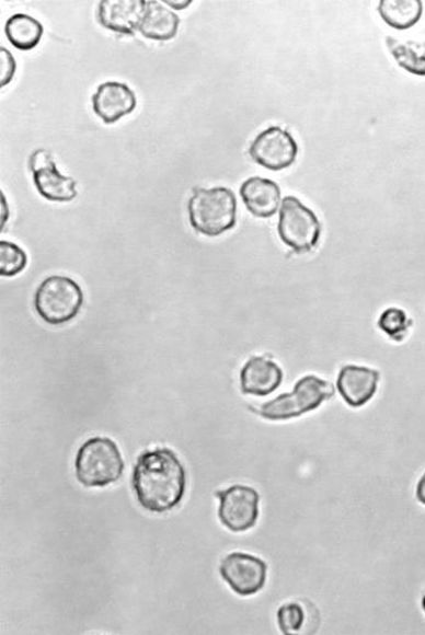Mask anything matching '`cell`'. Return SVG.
<instances>
[{
	"label": "cell",
	"mask_w": 425,
	"mask_h": 635,
	"mask_svg": "<svg viewBox=\"0 0 425 635\" xmlns=\"http://www.w3.org/2000/svg\"><path fill=\"white\" fill-rule=\"evenodd\" d=\"M35 310L50 325L66 324L77 318L83 304V292L77 281L51 275L38 286Z\"/></svg>",
	"instance_id": "5"
},
{
	"label": "cell",
	"mask_w": 425,
	"mask_h": 635,
	"mask_svg": "<svg viewBox=\"0 0 425 635\" xmlns=\"http://www.w3.org/2000/svg\"><path fill=\"white\" fill-rule=\"evenodd\" d=\"M305 623V611L300 603H285L278 610L279 628L285 635H290L301 631Z\"/></svg>",
	"instance_id": "22"
},
{
	"label": "cell",
	"mask_w": 425,
	"mask_h": 635,
	"mask_svg": "<svg viewBox=\"0 0 425 635\" xmlns=\"http://www.w3.org/2000/svg\"><path fill=\"white\" fill-rule=\"evenodd\" d=\"M378 12L390 27L407 30L421 20L423 3L420 0H381Z\"/></svg>",
	"instance_id": "18"
},
{
	"label": "cell",
	"mask_w": 425,
	"mask_h": 635,
	"mask_svg": "<svg viewBox=\"0 0 425 635\" xmlns=\"http://www.w3.org/2000/svg\"><path fill=\"white\" fill-rule=\"evenodd\" d=\"M93 112L106 125L119 122L136 109L135 92L126 83L108 81L100 84L92 97Z\"/></svg>",
	"instance_id": "11"
},
{
	"label": "cell",
	"mask_w": 425,
	"mask_h": 635,
	"mask_svg": "<svg viewBox=\"0 0 425 635\" xmlns=\"http://www.w3.org/2000/svg\"><path fill=\"white\" fill-rule=\"evenodd\" d=\"M30 166L34 174V183L38 194L50 203H71L78 196L77 182L72 177L58 172L50 153L46 150L36 151L31 155Z\"/></svg>",
	"instance_id": "10"
},
{
	"label": "cell",
	"mask_w": 425,
	"mask_h": 635,
	"mask_svg": "<svg viewBox=\"0 0 425 635\" xmlns=\"http://www.w3.org/2000/svg\"><path fill=\"white\" fill-rule=\"evenodd\" d=\"M124 470L125 463L118 444L110 438H91L78 451L77 478L88 488H103L118 482Z\"/></svg>",
	"instance_id": "3"
},
{
	"label": "cell",
	"mask_w": 425,
	"mask_h": 635,
	"mask_svg": "<svg viewBox=\"0 0 425 635\" xmlns=\"http://www.w3.org/2000/svg\"><path fill=\"white\" fill-rule=\"evenodd\" d=\"M278 232L282 241L296 253L311 252L322 235L314 211L294 196L283 199Z\"/></svg>",
	"instance_id": "6"
},
{
	"label": "cell",
	"mask_w": 425,
	"mask_h": 635,
	"mask_svg": "<svg viewBox=\"0 0 425 635\" xmlns=\"http://www.w3.org/2000/svg\"><path fill=\"white\" fill-rule=\"evenodd\" d=\"M238 200L227 187L198 188L188 200L189 224L199 234L216 238L237 226Z\"/></svg>",
	"instance_id": "2"
},
{
	"label": "cell",
	"mask_w": 425,
	"mask_h": 635,
	"mask_svg": "<svg viewBox=\"0 0 425 635\" xmlns=\"http://www.w3.org/2000/svg\"><path fill=\"white\" fill-rule=\"evenodd\" d=\"M283 379L282 368L272 359L254 356L241 369V391L244 395L268 396L282 385Z\"/></svg>",
	"instance_id": "13"
},
{
	"label": "cell",
	"mask_w": 425,
	"mask_h": 635,
	"mask_svg": "<svg viewBox=\"0 0 425 635\" xmlns=\"http://www.w3.org/2000/svg\"><path fill=\"white\" fill-rule=\"evenodd\" d=\"M218 517L222 526L233 533L250 531L260 517L261 496L248 485H232L227 490L217 492Z\"/></svg>",
	"instance_id": "7"
},
{
	"label": "cell",
	"mask_w": 425,
	"mask_h": 635,
	"mask_svg": "<svg viewBox=\"0 0 425 635\" xmlns=\"http://www.w3.org/2000/svg\"><path fill=\"white\" fill-rule=\"evenodd\" d=\"M146 0H102L99 20L116 34L135 35L145 15Z\"/></svg>",
	"instance_id": "14"
},
{
	"label": "cell",
	"mask_w": 425,
	"mask_h": 635,
	"mask_svg": "<svg viewBox=\"0 0 425 635\" xmlns=\"http://www.w3.org/2000/svg\"><path fill=\"white\" fill-rule=\"evenodd\" d=\"M164 3L168 4V5H170V7H172V8H174V9H179V10L180 9H185L188 5L193 4V2H191V0H187V2H174V0H173V2H170V0H165Z\"/></svg>",
	"instance_id": "25"
},
{
	"label": "cell",
	"mask_w": 425,
	"mask_h": 635,
	"mask_svg": "<svg viewBox=\"0 0 425 635\" xmlns=\"http://www.w3.org/2000/svg\"><path fill=\"white\" fill-rule=\"evenodd\" d=\"M416 494L418 501L425 506V473L418 482Z\"/></svg>",
	"instance_id": "24"
},
{
	"label": "cell",
	"mask_w": 425,
	"mask_h": 635,
	"mask_svg": "<svg viewBox=\"0 0 425 635\" xmlns=\"http://www.w3.org/2000/svg\"><path fill=\"white\" fill-rule=\"evenodd\" d=\"M16 61L12 53L7 48H0V86H8L14 79Z\"/></svg>",
	"instance_id": "23"
},
{
	"label": "cell",
	"mask_w": 425,
	"mask_h": 635,
	"mask_svg": "<svg viewBox=\"0 0 425 635\" xmlns=\"http://www.w3.org/2000/svg\"><path fill=\"white\" fill-rule=\"evenodd\" d=\"M422 607H423V610H424V612H425V596H424V598H423V600H422Z\"/></svg>",
	"instance_id": "26"
},
{
	"label": "cell",
	"mask_w": 425,
	"mask_h": 635,
	"mask_svg": "<svg viewBox=\"0 0 425 635\" xmlns=\"http://www.w3.org/2000/svg\"><path fill=\"white\" fill-rule=\"evenodd\" d=\"M387 46L402 69L413 76L425 77V42L387 37Z\"/></svg>",
	"instance_id": "19"
},
{
	"label": "cell",
	"mask_w": 425,
	"mask_h": 635,
	"mask_svg": "<svg viewBox=\"0 0 425 635\" xmlns=\"http://www.w3.org/2000/svg\"><path fill=\"white\" fill-rule=\"evenodd\" d=\"M253 161L272 172L290 168L299 154V145L279 126L262 131L250 147Z\"/></svg>",
	"instance_id": "9"
},
{
	"label": "cell",
	"mask_w": 425,
	"mask_h": 635,
	"mask_svg": "<svg viewBox=\"0 0 425 635\" xmlns=\"http://www.w3.org/2000/svg\"><path fill=\"white\" fill-rule=\"evenodd\" d=\"M180 18L157 0L146 3L145 15L138 31L142 36L153 41L173 39L179 30Z\"/></svg>",
	"instance_id": "16"
},
{
	"label": "cell",
	"mask_w": 425,
	"mask_h": 635,
	"mask_svg": "<svg viewBox=\"0 0 425 635\" xmlns=\"http://www.w3.org/2000/svg\"><path fill=\"white\" fill-rule=\"evenodd\" d=\"M133 486L145 510L164 513L183 501L186 471L173 450L162 448L146 451L135 464Z\"/></svg>",
	"instance_id": "1"
},
{
	"label": "cell",
	"mask_w": 425,
	"mask_h": 635,
	"mask_svg": "<svg viewBox=\"0 0 425 635\" xmlns=\"http://www.w3.org/2000/svg\"><path fill=\"white\" fill-rule=\"evenodd\" d=\"M334 395L332 383L313 374L306 376L297 381L292 393L265 402L257 413L262 418L273 422L289 420L321 407L324 401Z\"/></svg>",
	"instance_id": "4"
},
{
	"label": "cell",
	"mask_w": 425,
	"mask_h": 635,
	"mask_svg": "<svg viewBox=\"0 0 425 635\" xmlns=\"http://www.w3.org/2000/svg\"><path fill=\"white\" fill-rule=\"evenodd\" d=\"M379 327L382 332H386L394 340H401L403 335L407 332V327L411 324L407 320V315L397 307L387 310L381 314L378 322Z\"/></svg>",
	"instance_id": "21"
},
{
	"label": "cell",
	"mask_w": 425,
	"mask_h": 635,
	"mask_svg": "<svg viewBox=\"0 0 425 635\" xmlns=\"http://www.w3.org/2000/svg\"><path fill=\"white\" fill-rule=\"evenodd\" d=\"M219 572L236 594L251 597L264 588L268 566L257 556L232 553L221 561Z\"/></svg>",
	"instance_id": "8"
},
{
	"label": "cell",
	"mask_w": 425,
	"mask_h": 635,
	"mask_svg": "<svg viewBox=\"0 0 425 635\" xmlns=\"http://www.w3.org/2000/svg\"><path fill=\"white\" fill-rule=\"evenodd\" d=\"M240 195L250 213L257 218L273 217L282 199L279 185L260 176L248 178L240 187Z\"/></svg>",
	"instance_id": "15"
},
{
	"label": "cell",
	"mask_w": 425,
	"mask_h": 635,
	"mask_svg": "<svg viewBox=\"0 0 425 635\" xmlns=\"http://www.w3.org/2000/svg\"><path fill=\"white\" fill-rule=\"evenodd\" d=\"M27 262V254L23 249L10 241L0 242V274L2 277H15L26 268Z\"/></svg>",
	"instance_id": "20"
},
{
	"label": "cell",
	"mask_w": 425,
	"mask_h": 635,
	"mask_svg": "<svg viewBox=\"0 0 425 635\" xmlns=\"http://www.w3.org/2000/svg\"><path fill=\"white\" fill-rule=\"evenodd\" d=\"M4 31L10 44L19 50L27 51L38 46L45 28L35 18L15 14L8 19Z\"/></svg>",
	"instance_id": "17"
},
{
	"label": "cell",
	"mask_w": 425,
	"mask_h": 635,
	"mask_svg": "<svg viewBox=\"0 0 425 635\" xmlns=\"http://www.w3.org/2000/svg\"><path fill=\"white\" fill-rule=\"evenodd\" d=\"M380 374L365 366L349 365L340 370L336 386L340 395L351 407H364L375 397Z\"/></svg>",
	"instance_id": "12"
}]
</instances>
